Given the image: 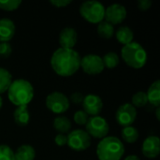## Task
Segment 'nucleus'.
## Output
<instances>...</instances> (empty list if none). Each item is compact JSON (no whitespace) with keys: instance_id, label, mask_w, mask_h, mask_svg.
Returning <instances> with one entry per match:
<instances>
[{"instance_id":"nucleus-1","label":"nucleus","mask_w":160,"mask_h":160,"mask_svg":"<svg viewBox=\"0 0 160 160\" xmlns=\"http://www.w3.org/2000/svg\"><path fill=\"white\" fill-rule=\"evenodd\" d=\"M81 55L74 49L59 48L51 57V66L53 71L61 77H70L80 68Z\"/></svg>"},{"instance_id":"nucleus-2","label":"nucleus","mask_w":160,"mask_h":160,"mask_svg":"<svg viewBox=\"0 0 160 160\" xmlns=\"http://www.w3.org/2000/svg\"><path fill=\"white\" fill-rule=\"evenodd\" d=\"M7 92L8 100L16 107L27 106L34 98V87L24 79L12 81Z\"/></svg>"},{"instance_id":"nucleus-3","label":"nucleus","mask_w":160,"mask_h":160,"mask_svg":"<svg viewBox=\"0 0 160 160\" xmlns=\"http://www.w3.org/2000/svg\"><path fill=\"white\" fill-rule=\"evenodd\" d=\"M125 154V146L122 141L113 136L102 139L97 146L98 160H120Z\"/></svg>"},{"instance_id":"nucleus-4","label":"nucleus","mask_w":160,"mask_h":160,"mask_svg":"<svg viewBox=\"0 0 160 160\" xmlns=\"http://www.w3.org/2000/svg\"><path fill=\"white\" fill-rule=\"evenodd\" d=\"M121 56L128 67L135 69L143 68L147 62V52L145 49L140 43L134 41L123 46Z\"/></svg>"},{"instance_id":"nucleus-5","label":"nucleus","mask_w":160,"mask_h":160,"mask_svg":"<svg viewBox=\"0 0 160 160\" xmlns=\"http://www.w3.org/2000/svg\"><path fill=\"white\" fill-rule=\"evenodd\" d=\"M80 14L90 23H99L104 21L105 7L97 0H88L80 6Z\"/></svg>"},{"instance_id":"nucleus-6","label":"nucleus","mask_w":160,"mask_h":160,"mask_svg":"<svg viewBox=\"0 0 160 160\" xmlns=\"http://www.w3.org/2000/svg\"><path fill=\"white\" fill-rule=\"evenodd\" d=\"M86 132L90 137L95 139H104L108 136L110 131V126L107 120L99 115L89 117L86 125Z\"/></svg>"},{"instance_id":"nucleus-7","label":"nucleus","mask_w":160,"mask_h":160,"mask_svg":"<svg viewBox=\"0 0 160 160\" xmlns=\"http://www.w3.org/2000/svg\"><path fill=\"white\" fill-rule=\"evenodd\" d=\"M67 145L73 151L82 152L88 149L91 145V137L85 130L75 129L70 131L68 135Z\"/></svg>"},{"instance_id":"nucleus-8","label":"nucleus","mask_w":160,"mask_h":160,"mask_svg":"<svg viewBox=\"0 0 160 160\" xmlns=\"http://www.w3.org/2000/svg\"><path fill=\"white\" fill-rule=\"evenodd\" d=\"M45 105L52 112L55 114H62L68 110L70 103L68 98L65 94L61 92H52L47 96Z\"/></svg>"},{"instance_id":"nucleus-9","label":"nucleus","mask_w":160,"mask_h":160,"mask_svg":"<svg viewBox=\"0 0 160 160\" xmlns=\"http://www.w3.org/2000/svg\"><path fill=\"white\" fill-rule=\"evenodd\" d=\"M80 68L88 75H98L104 70L102 57L98 54H87L81 58Z\"/></svg>"},{"instance_id":"nucleus-10","label":"nucleus","mask_w":160,"mask_h":160,"mask_svg":"<svg viewBox=\"0 0 160 160\" xmlns=\"http://www.w3.org/2000/svg\"><path fill=\"white\" fill-rule=\"evenodd\" d=\"M136 118L137 110L130 103L122 104L115 112V120L123 128L132 126Z\"/></svg>"},{"instance_id":"nucleus-11","label":"nucleus","mask_w":160,"mask_h":160,"mask_svg":"<svg viewBox=\"0 0 160 160\" xmlns=\"http://www.w3.org/2000/svg\"><path fill=\"white\" fill-rule=\"evenodd\" d=\"M127 9L121 4H112L108 8H105V15L104 21L114 24H119L125 21L127 18Z\"/></svg>"},{"instance_id":"nucleus-12","label":"nucleus","mask_w":160,"mask_h":160,"mask_svg":"<svg viewBox=\"0 0 160 160\" xmlns=\"http://www.w3.org/2000/svg\"><path fill=\"white\" fill-rule=\"evenodd\" d=\"M82 106V111L88 116H98L103 109V101L99 96L89 94L83 98Z\"/></svg>"},{"instance_id":"nucleus-13","label":"nucleus","mask_w":160,"mask_h":160,"mask_svg":"<svg viewBox=\"0 0 160 160\" xmlns=\"http://www.w3.org/2000/svg\"><path fill=\"white\" fill-rule=\"evenodd\" d=\"M142 155L149 159L156 158L160 153L159 138L157 136L147 137L142 142Z\"/></svg>"},{"instance_id":"nucleus-14","label":"nucleus","mask_w":160,"mask_h":160,"mask_svg":"<svg viewBox=\"0 0 160 160\" xmlns=\"http://www.w3.org/2000/svg\"><path fill=\"white\" fill-rule=\"evenodd\" d=\"M78 41V33L73 27H65L59 35L60 48L73 49Z\"/></svg>"},{"instance_id":"nucleus-15","label":"nucleus","mask_w":160,"mask_h":160,"mask_svg":"<svg viewBox=\"0 0 160 160\" xmlns=\"http://www.w3.org/2000/svg\"><path fill=\"white\" fill-rule=\"evenodd\" d=\"M15 35V24L8 18L0 19V42H8Z\"/></svg>"},{"instance_id":"nucleus-16","label":"nucleus","mask_w":160,"mask_h":160,"mask_svg":"<svg viewBox=\"0 0 160 160\" xmlns=\"http://www.w3.org/2000/svg\"><path fill=\"white\" fill-rule=\"evenodd\" d=\"M14 122L19 127H26L30 120V114L27 106H19L16 107L13 113Z\"/></svg>"},{"instance_id":"nucleus-17","label":"nucleus","mask_w":160,"mask_h":160,"mask_svg":"<svg viewBox=\"0 0 160 160\" xmlns=\"http://www.w3.org/2000/svg\"><path fill=\"white\" fill-rule=\"evenodd\" d=\"M148 102L151 103L156 108L159 107L160 105V81L157 80L154 82L150 87L148 88V91L146 93Z\"/></svg>"},{"instance_id":"nucleus-18","label":"nucleus","mask_w":160,"mask_h":160,"mask_svg":"<svg viewBox=\"0 0 160 160\" xmlns=\"http://www.w3.org/2000/svg\"><path fill=\"white\" fill-rule=\"evenodd\" d=\"M36 158V151L33 146L29 144H23L18 147L14 152L15 160H34Z\"/></svg>"},{"instance_id":"nucleus-19","label":"nucleus","mask_w":160,"mask_h":160,"mask_svg":"<svg viewBox=\"0 0 160 160\" xmlns=\"http://www.w3.org/2000/svg\"><path fill=\"white\" fill-rule=\"evenodd\" d=\"M115 38L118 40V42H120L121 44H123L125 46V45L132 42L133 38H134V33L131 28L124 25L117 29V31L115 33Z\"/></svg>"},{"instance_id":"nucleus-20","label":"nucleus","mask_w":160,"mask_h":160,"mask_svg":"<svg viewBox=\"0 0 160 160\" xmlns=\"http://www.w3.org/2000/svg\"><path fill=\"white\" fill-rule=\"evenodd\" d=\"M53 128L59 133V134H67L71 129V122L70 120L66 116H57L53 119L52 122Z\"/></svg>"},{"instance_id":"nucleus-21","label":"nucleus","mask_w":160,"mask_h":160,"mask_svg":"<svg viewBox=\"0 0 160 160\" xmlns=\"http://www.w3.org/2000/svg\"><path fill=\"white\" fill-rule=\"evenodd\" d=\"M97 31H98V36L104 39H110L115 34L114 25H112V23H110L106 21H102L99 23H98Z\"/></svg>"},{"instance_id":"nucleus-22","label":"nucleus","mask_w":160,"mask_h":160,"mask_svg":"<svg viewBox=\"0 0 160 160\" xmlns=\"http://www.w3.org/2000/svg\"><path fill=\"white\" fill-rule=\"evenodd\" d=\"M121 136L123 140L128 143H134L139 139V131L136 128L129 126L123 128L121 131Z\"/></svg>"},{"instance_id":"nucleus-23","label":"nucleus","mask_w":160,"mask_h":160,"mask_svg":"<svg viewBox=\"0 0 160 160\" xmlns=\"http://www.w3.org/2000/svg\"><path fill=\"white\" fill-rule=\"evenodd\" d=\"M12 82V76L8 70L0 68V95L7 92Z\"/></svg>"},{"instance_id":"nucleus-24","label":"nucleus","mask_w":160,"mask_h":160,"mask_svg":"<svg viewBox=\"0 0 160 160\" xmlns=\"http://www.w3.org/2000/svg\"><path fill=\"white\" fill-rule=\"evenodd\" d=\"M102 61L104 64V68H109V69H113L119 65L120 58L116 52H110L102 57Z\"/></svg>"},{"instance_id":"nucleus-25","label":"nucleus","mask_w":160,"mask_h":160,"mask_svg":"<svg viewBox=\"0 0 160 160\" xmlns=\"http://www.w3.org/2000/svg\"><path fill=\"white\" fill-rule=\"evenodd\" d=\"M148 103V99H147V96L146 93L143 91H140L137 92L136 94L133 95L132 97V103L131 105L135 108H143L147 105Z\"/></svg>"},{"instance_id":"nucleus-26","label":"nucleus","mask_w":160,"mask_h":160,"mask_svg":"<svg viewBox=\"0 0 160 160\" xmlns=\"http://www.w3.org/2000/svg\"><path fill=\"white\" fill-rule=\"evenodd\" d=\"M22 4V0H0V8L5 11H13Z\"/></svg>"},{"instance_id":"nucleus-27","label":"nucleus","mask_w":160,"mask_h":160,"mask_svg":"<svg viewBox=\"0 0 160 160\" xmlns=\"http://www.w3.org/2000/svg\"><path fill=\"white\" fill-rule=\"evenodd\" d=\"M0 160H15L14 152L9 146L5 144L0 145Z\"/></svg>"},{"instance_id":"nucleus-28","label":"nucleus","mask_w":160,"mask_h":160,"mask_svg":"<svg viewBox=\"0 0 160 160\" xmlns=\"http://www.w3.org/2000/svg\"><path fill=\"white\" fill-rule=\"evenodd\" d=\"M89 119V116L82 111V110H80V111H77L74 115H73V120L74 122L79 125V126H84L86 125L87 121Z\"/></svg>"},{"instance_id":"nucleus-29","label":"nucleus","mask_w":160,"mask_h":160,"mask_svg":"<svg viewBox=\"0 0 160 160\" xmlns=\"http://www.w3.org/2000/svg\"><path fill=\"white\" fill-rule=\"evenodd\" d=\"M12 52V47L8 42H0V57L8 58Z\"/></svg>"},{"instance_id":"nucleus-30","label":"nucleus","mask_w":160,"mask_h":160,"mask_svg":"<svg viewBox=\"0 0 160 160\" xmlns=\"http://www.w3.org/2000/svg\"><path fill=\"white\" fill-rule=\"evenodd\" d=\"M83 98H84V96L82 93H80V92H74V93H72L70 95V97L68 98V100L71 101L73 104L78 105V104H82V103Z\"/></svg>"},{"instance_id":"nucleus-31","label":"nucleus","mask_w":160,"mask_h":160,"mask_svg":"<svg viewBox=\"0 0 160 160\" xmlns=\"http://www.w3.org/2000/svg\"><path fill=\"white\" fill-rule=\"evenodd\" d=\"M54 142L57 146H65L67 145V142H68V137L67 135L65 134H57L55 137H54Z\"/></svg>"},{"instance_id":"nucleus-32","label":"nucleus","mask_w":160,"mask_h":160,"mask_svg":"<svg viewBox=\"0 0 160 160\" xmlns=\"http://www.w3.org/2000/svg\"><path fill=\"white\" fill-rule=\"evenodd\" d=\"M137 5H138V8L140 10L145 11V10H148L151 8L152 1L151 0H139Z\"/></svg>"},{"instance_id":"nucleus-33","label":"nucleus","mask_w":160,"mask_h":160,"mask_svg":"<svg viewBox=\"0 0 160 160\" xmlns=\"http://www.w3.org/2000/svg\"><path fill=\"white\" fill-rule=\"evenodd\" d=\"M50 3L56 8H65L71 4V0H51Z\"/></svg>"},{"instance_id":"nucleus-34","label":"nucleus","mask_w":160,"mask_h":160,"mask_svg":"<svg viewBox=\"0 0 160 160\" xmlns=\"http://www.w3.org/2000/svg\"><path fill=\"white\" fill-rule=\"evenodd\" d=\"M125 160H141L137 156H135V155H130V156H128V157H127Z\"/></svg>"},{"instance_id":"nucleus-35","label":"nucleus","mask_w":160,"mask_h":160,"mask_svg":"<svg viewBox=\"0 0 160 160\" xmlns=\"http://www.w3.org/2000/svg\"><path fill=\"white\" fill-rule=\"evenodd\" d=\"M159 112H160V108L159 107H158V108H157V110H156V117H157L158 121H159L160 120Z\"/></svg>"},{"instance_id":"nucleus-36","label":"nucleus","mask_w":160,"mask_h":160,"mask_svg":"<svg viewBox=\"0 0 160 160\" xmlns=\"http://www.w3.org/2000/svg\"><path fill=\"white\" fill-rule=\"evenodd\" d=\"M2 106H3V99H2V98L0 97V110H1V108H2Z\"/></svg>"}]
</instances>
